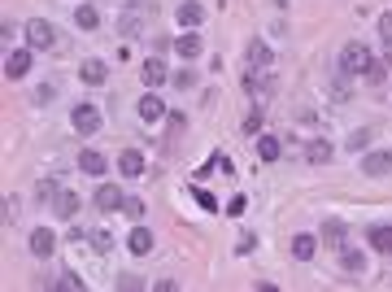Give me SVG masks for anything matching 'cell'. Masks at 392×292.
I'll return each instance as SVG.
<instances>
[{"label":"cell","mask_w":392,"mask_h":292,"mask_svg":"<svg viewBox=\"0 0 392 292\" xmlns=\"http://www.w3.org/2000/svg\"><path fill=\"white\" fill-rule=\"evenodd\" d=\"M13 214H18V201H13V197H5V201H0V218H5V222H9Z\"/></svg>","instance_id":"836d02e7"},{"label":"cell","mask_w":392,"mask_h":292,"mask_svg":"<svg viewBox=\"0 0 392 292\" xmlns=\"http://www.w3.org/2000/svg\"><path fill=\"white\" fill-rule=\"evenodd\" d=\"M314 253H318V240L314 236H292V257H297V262H309Z\"/></svg>","instance_id":"44dd1931"},{"label":"cell","mask_w":392,"mask_h":292,"mask_svg":"<svg viewBox=\"0 0 392 292\" xmlns=\"http://www.w3.org/2000/svg\"><path fill=\"white\" fill-rule=\"evenodd\" d=\"M275 5H288V0H275Z\"/></svg>","instance_id":"60d3db41"},{"label":"cell","mask_w":392,"mask_h":292,"mask_svg":"<svg viewBox=\"0 0 392 292\" xmlns=\"http://www.w3.org/2000/svg\"><path fill=\"white\" fill-rule=\"evenodd\" d=\"M57 192H61V188H57L53 179H40V188H35V197H40L44 205H53V201H57Z\"/></svg>","instance_id":"484cf974"},{"label":"cell","mask_w":392,"mask_h":292,"mask_svg":"<svg viewBox=\"0 0 392 292\" xmlns=\"http://www.w3.org/2000/svg\"><path fill=\"white\" fill-rule=\"evenodd\" d=\"M370 66H375V57H370L366 44H345V48H340V74L357 79V74H366Z\"/></svg>","instance_id":"6da1fadb"},{"label":"cell","mask_w":392,"mask_h":292,"mask_svg":"<svg viewBox=\"0 0 392 292\" xmlns=\"http://www.w3.org/2000/svg\"><path fill=\"white\" fill-rule=\"evenodd\" d=\"M166 118H170V131L179 136V131H183V127H188V118H183V113H179V109H166Z\"/></svg>","instance_id":"f546056e"},{"label":"cell","mask_w":392,"mask_h":292,"mask_svg":"<svg viewBox=\"0 0 392 292\" xmlns=\"http://www.w3.org/2000/svg\"><path fill=\"white\" fill-rule=\"evenodd\" d=\"M26 70H31V53H26V48H18V53L5 57V79H22Z\"/></svg>","instance_id":"9a60e30c"},{"label":"cell","mask_w":392,"mask_h":292,"mask_svg":"<svg viewBox=\"0 0 392 292\" xmlns=\"http://www.w3.org/2000/svg\"><path fill=\"white\" fill-rule=\"evenodd\" d=\"M140 118H144V122H161V118H166V105H161L153 92H144V96H140Z\"/></svg>","instance_id":"4fadbf2b"},{"label":"cell","mask_w":392,"mask_h":292,"mask_svg":"<svg viewBox=\"0 0 392 292\" xmlns=\"http://www.w3.org/2000/svg\"><path fill=\"white\" fill-rule=\"evenodd\" d=\"M244 61H249V66L253 70H270V48L266 44H261V40H249V44H244Z\"/></svg>","instance_id":"52a82bcc"},{"label":"cell","mask_w":392,"mask_h":292,"mask_svg":"<svg viewBox=\"0 0 392 292\" xmlns=\"http://www.w3.org/2000/svg\"><path fill=\"white\" fill-rule=\"evenodd\" d=\"M118 170L126 175V179H140V175H144V157H140L136 149H126V153L118 157Z\"/></svg>","instance_id":"d6986e66"},{"label":"cell","mask_w":392,"mask_h":292,"mask_svg":"<svg viewBox=\"0 0 392 292\" xmlns=\"http://www.w3.org/2000/svg\"><path fill=\"white\" fill-rule=\"evenodd\" d=\"M196 201H201L205 209H218V201H214V197H209V192H201V188H196Z\"/></svg>","instance_id":"f35d334b"},{"label":"cell","mask_w":392,"mask_h":292,"mask_svg":"<svg viewBox=\"0 0 392 292\" xmlns=\"http://www.w3.org/2000/svg\"><path fill=\"white\" fill-rule=\"evenodd\" d=\"M79 74H83V83H92V88H101L105 79H109V66H105L101 57H88L83 66H79Z\"/></svg>","instance_id":"ba28073f"},{"label":"cell","mask_w":392,"mask_h":292,"mask_svg":"<svg viewBox=\"0 0 392 292\" xmlns=\"http://www.w3.org/2000/svg\"><path fill=\"white\" fill-rule=\"evenodd\" d=\"M345 236H349L345 218H327V222H322V236H318V245H322V249H340V245H345Z\"/></svg>","instance_id":"8992f818"},{"label":"cell","mask_w":392,"mask_h":292,"mask_svg":"<svg viewBox=\"0 0 392 292\" xmlns=\"http://www.w3.org/2000/svg\"><path fill=\"white\" fill-rule=\"evenodd\" d=\"M227 214H244V197H231V201H227Z\"/></svg>","instance_id":"ab89813d"},{"label":"cell","mask_w":392,"mask_h":292,"mask_svg":"<svg viewBox=\"0 0 392 292\" xmlns=\"http://www.w3.org/2000/svg\"><path fill=\"white\" fill-rule=\"evenodd\" d=\"M53 40H57L53 22H44V18H31V22H26V44H31V53H48V48H53Z\"/></svg>","instance_id":"7a4b0ae2"},{"label":"cell","mask_w":392,"mask_h":292,"mask_svg":"<svg viewBox=\"0 0 392 292\" xmlns=\"http://www.w3.org/2000/svg\"><path fill=\"white\" fill-rule=\"evenodd\" d=\"M57 288H65V292H74V288H83V279H74V275H70V270H65V275H61V279H57Z\"/></svg>","instance_id":"d590c367"},{"label":"cell","mask_w":392,"mask_h":292,"mask_svg":"<svg viewBox=\"0 0 392 292\" xmlns=\"http://www.w3.org/2000/svg\"><path fill=\"white\" fill-rule=\"evenodd\" d=\"M388 170H392V153H366L362 157V175H370V179H379Z\"/></svg>","instance_id":"30bf717a"},{"label":"cell","mask_w":392,"mask_h":292,"mask_svg":"<svg viewBox=\"0 0 392 292\" xmlns=\"http://www.w3.org/2000/svg\"><path fill=\"white\" fill-rule=\"evenodd\" d=\"M332 157V149H327V144H309V161H327Z\"/></svg>","instance_id":"e575fe53"},{"label":"cell","mask_w":392,"mask_h":292,"mask_svg":"<svg viewBox=\"0 0 392 292\" xmlns=\"http://www.w3.org/2000/svg\"><path fill=\"white\" fill-rule=\"evenodd\" d=\"M118 288H122V292H140V288H144V279H136V275H122Z\"/></svg>","instance_id":"d6a6232c"},{"label":"cell","mask_w":392,"mask_h":292,"mask_svg":"<svg viewBox=\"0 0 392 292\" xmlns=\"http://www.w3.org/2000/svg\"><path fill=\"white\" fill-rule=\"evenodd\" d=\"M126 249L136 253V257H144V253H153V232H149V227H136V232L126 236Z\"/></svg>","instance_id":"5bb4252c"},{"label":"cell","mask_w":392,"mask_h":292,"mask_svg":"<svg viewBox=\"0 0 392 292\" xmlns=\"http://www.w3.org/2000/svg\"><path fill=\"white\" fill-rule=\"evenodd\" d=\"M366 144H370V127H362V131H353V136H349V149H353V153H362Z\"/></svg>","instance_id":"4316f807"},{"label":"cell","mask_w":392,"mask_h":292,"mask_svg":"<svg viewBox=\"0 0 392 292\" xmlns=\"http://www.w3.org/2000/svg\"><path fill=\"white\" fill-rule=\"evenodd\" d=\"M53 214L70 222L79 214V192H57V201H53Z\"/></svg>","instance_id":"e0dca14e"},{"label":"cell","mask_w":392,"mask_h":292,"mask_svg":"<svg viewBox=\"0 0 392 292\" xmlns=\"http://www.w3.org/2000/svg\"><path fill=\"white\" fill-rule=\"evenodd\" d=\"M96 209H101V214H118V209L126 205V197H122V188H113V184H101L96 188Z\"/></svg>","instance_id":"277c9868"},{"label":"cell","mask_w":392,"mask_h":292,"mask_svg":"<svg viewBox=\"0 0 392 292\" xmlns=\"http://www.w3.org/2000/svg\"><path fill=\"white\" fill-rule=\"evenodd\" d=\"M174 18H179V26H201V22H205V9L196 5V0H179Z\"/></svg>","instance_id":"9c48e42d"},{"label":"cell","mask_w":392,"mask_h":292,"mask_svg":"<svg viewBox=\"0 0 392 292\" xmlns=\"http://www.w3.org/2000/svg\"><path fill=\"white\" fill-rule=\"evenodd\" d=\"M244 92H249V96H257V101H270L275 79H270L266 70H249V74H244Z\"/></svg>","instance_id":"5b68a950"},{"label":"cell","mask_w":392,"mask_h":292,"mask_svg":"<svg viewBox=\"0 0 392 292\" xmlns=\"http://www.w3.org/2000/svg\"><path fill=\"white\" fill-rule=\"evenodd\" d=\"M379 35H384V44H392V13H384V18H379Z\"/></svg>","instance_id":"74e56055"},{"label":"cell","mask_w":392,"mask_h":292,"mask_svg":"<svg viewBox=\"0 0 392 292\" xmlns=\"http://www.w3.org/2000/svg\"><path fill=\"white\" fill-rule=\"evenodd\" d=\"M253 249H257V236H253V232H244V236L236 240V253L244 257V253H253Z\"/></svg>","instance_id":"f1b7e54d"},{"label":"cell","mask_w":392,"mask_h":292,"mask_svg":"<svg viewBox=\"0 0 392 292\" xmlns=\"http://www.w3.org/2000/svg\"><path fill=\"white\" fill-rule=\"evenodd\" d=\"M140 79H144V88H161V83H166V66H161V61L157 57H149V61H144V66H140Z\"/></svg>","instance_id":"8fae6325"},{"label":"cell","mask_w":392,"mask_h":292,"mask_svg":"<svg viewBox=\"0 0 392 292\" xmlns=\"http://www.w3.org/2000/svg\"><path fill=\"white\" fill-rule=\"evenodd\" d=\"M70 122H74L79 136H96V131H101V109H96V105H74Z\"/></svg>","instance_id":"3957f363"},{"label":"cell","mask_w":392,"mask_h":292,"mask_svg":"<svg viewBox=\"0 0 392 292\" xmlns=\"http://www.w3.org/2000/svg\"><path fill=\"white\" fill-rule=\"evenodd\" d=\"M340 266H345L349 275H362L366 270V257L357 253V249H349V245H340Z\"/></svg>","instance_id":"603a6c76"},{"label":"cell","mask_w":392,"mask_h":292,"mask_svg":"<svg viewBox=\"0 0 392 292\" xmlns=\"http://www.w3.org/2000/svg\"><path fill=\"white\" fill-rule=\"evenodd\" d=\"M201 48H205V44H201V35H179V40H174V53L183 57V61L201 57Z\"/></svg>","instance_id":"7402d4cb"},{"label":"cell","mask_w":392,"mask_h":292,"mask_svg":"<svg viewBox=\"0 0 392 292\" xmlns=\"http://www.w3.org/2000/svg\"><path fill=\"white\" fill-rule=\"evenodd\" d=\"M366 240H370V249H379V253H392V227H388V222L370 227V232H366Z\"/></svg>","instance_id":"ffe728a7"},{"label":"cell","mask_w":392,"mask_h":292,"mask_svg":"<svg viewBox=\"0 0 392 292\" xmlns=\"http://www.w3.org/2000/svg\"><path fill=\"white\" fill-rule=\"evenodd\" d=\"M79 170H83V175H105V170H109V161H105V153L83 149V153H79Z\"/></svg>","instance_id":"7c38bea8"},{"label":"cell","mask_w":392,"mask_h":292,"mask_svg":"<svg viewBox=\"0 0 392 292\" xmlns=\"http://www.w3.org/2000/svg\"><path fill=\"white\" fill-rule=\"evenodd\" d=\"M118 31H122V35H126V40H136V35H140V31H144V22L136 18V13H126V18L118 22Z\"/></svg>","instance_id":"d4e9b609"},{"label":"cell","mask_w":392,"mask_h":292,"mask_svg":"<svg viewBox=\"0 0 392 292\" xmlns=\"http://www.w3.org/2000/svg\"><path fill=\"white\" fill-rule=\"evenodd\" d=\"M257 157L261 161H279L284 157V140L279 136H257Z\"/></svg>","instance_id":"2e32d148"},{"label":"cell","mask_w":392,"mask_h":292,"mask_svg":"<svg viewBox=\"0 0 392 292\" xmlns=\"http://www.w3.org/2000/svg\"><path fill=\"white\" fill-rule=\"evenodd\" d=\"M74 22L83 26V31H96V22H101V13H96V5H79V13H74Z\"/></svg>","instance_id":"cb8c5ba5"},{"label":"cell","mask_w":392,"mask_h":292,"mask_svg":"<svg viewBox=\"0 0 392 292\" xmlns=\"http://www.w3.org/2000/svg\"><path fill=\"white\" fill-rule=\"evenodd\" d=\"M192 83H196V74H192V70H179V74H174V88H179V92H188Z\"/></svg>","instance_id":"4dcf8cb0"},{"label":"cell","mask_w":392,"mask_h":292,"mask_svg":"<svg viewBox=\"0 0 392 292\" xmlns=\"http://www.w3.org/2000/svg\"><path fill=\"white\" fill-rule=\"evenodd\" d=\"M122 214L140 222V218H144V201H140V197H126V205H122Z\"/></svg>","instance_id":"83f0119b"},{"label":"cell","mask_w":392,"mask_h":292,"mask_svg":"<svg viewBox=\"0 0 392 292\" xmlns=\"http://www.w3.org/2000/svg\"><path fill=\"white\" fill-rule=\"evenodd\" d=\"M244 131H249V136H257V131H261V109H253L249 118H244Z\"/></svg>","instance_id":"1f68e13d"},{"label":"cell","mask_w":392,"mask_h":292,"mask_svg":"<svg viewBox=\"0 0 392 292\" xmlns=\"http://www.w3.org/2000/svg\"><path fill=\"white\" fill-rule=\"evenodd\" d=\"M92 240H96V253H109L113 249V236H105V232H96Z\"/></svg>","instance_id":"8d00e7d4"},{"label":"cell","mask_w":392,"mask_h":292,"mask_svg":"<svg viewBox=\"0 0 392 292\" xmlns=\"http://www.w3.org/2000/svg\"><path fill=\"white\" fill-rule=\"evenodd\" d=\"M53 249H57V236L44 232V227H35V232H31V253H35V257H48Z\"/></svg>","instance_id":"ac0fdd59"}]
</instances>
